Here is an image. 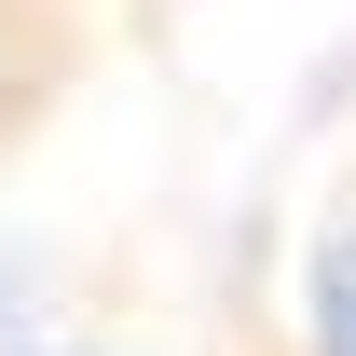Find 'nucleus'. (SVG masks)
Listing matches in <instances>:
<instances>
[{"mask_svg":"<svg viewBox=\"0 0 356 356\" xmlns=\"http://www.w3.org/2000/svg\"><path fill=\"white\" fill-rule=\"evenodd\" d=\"M315 356H356V220L329 233V261H315Z\"/></svg>","mask_w":356,"mask_h":356,"instance_id":"1","label":"nucleus"}]
</instances>
